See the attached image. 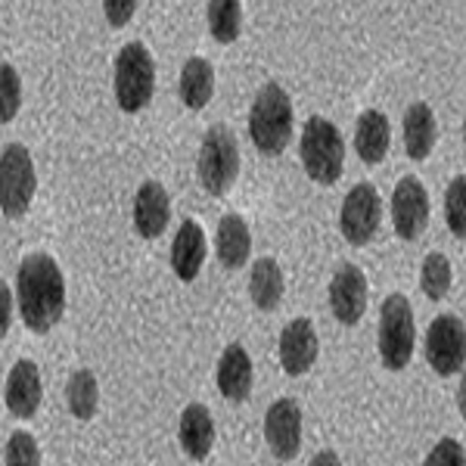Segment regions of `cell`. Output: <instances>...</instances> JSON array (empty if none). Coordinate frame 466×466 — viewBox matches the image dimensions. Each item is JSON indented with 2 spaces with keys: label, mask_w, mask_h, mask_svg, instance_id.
Returning a JSON list of instances; mask_svg holds the SVG:
<instances>
[{
  "label": "cell",
  "mask_w": 466,
  "mask_h": 466,
  "mask_svg": "<svg viewBox=\"0 0 466 466\" xmlns=\"http://www.w3.org/2000/svg\"><path fill=\"white\" fill-rule=\"evenodd\" d=\"M445 218H448V230L454 233V237H466V177L463 175L451 177V184H448Z\"/></svg>",
  "instance_id": "83f0119b"
},
{
  "label": "cell",
  "mask_w": 466,
  "mask_h": 466,
  "mask_svg": "<svg viewBox=\"0 0 466 466\" xmlns=\"http://www.w3.org/2000/svg\"><path fill=\"white\" fill-rule=\"evenodd\" d=\"M320 355V339L318 329L308 318H296L283 327L280 333V364L289 377H302L314 367V360Z\"/></svg>",
  "instance_id": "4fadbf2b"
},
{
  "label": "cell",
  "mask_w": 466,
  "mask_h": 466,
  "mask_svg": "<svg viewBox=\"0 0 466 466\" xmlns=\"http://www.w3.org/2000/svg\"><path fill=\"white\" fill-rule=\"evenodd\" d=\"M417 349V323H413V308L401 292L382 302L380 308V358L386 370H404Z\"/></svg>",
  "instance_id": "277c9868"
},
{
  "label": "cell",
  "mask_w": 466,
  "mask_h": 466,
  "mask_svg": "<svg viewBox=\"0 0 466 466\" xmlns=\"http://www.w3.org/2000/svg\"><path fill=\"white\" fill-rule=\"evenodd\" d=\"M265 441L277 461H292L302 448V408L292 398H277L265 413Z\"/></svg>",
  "instance_id": "30bf717a"
},
{
  "label": "cell",
  "mask_w": 466,
  "mask_h": 466,
  "mask_svg": "<svg viewBox=\"0 0 466 466\" xmlns=\"http://www.w3.org/2000/svg\"><path fill=\"white\" fill-rule=\"evenodd\" d=\"M426 364L439 377H454L463 370L466 360V327L457 314H439L426 329Z\"/></svg>",
  "instance_id": "ba28073f"
},
{
  "label": "cell",
  "mask_w": 466,
  "mask_h": 466,
  "mask_svg": "<svg viewBox=\"0 0 466 466\" xmlns=\"http://www.w3.org/2000/svg\"><path fill=\"white\" fill-rule=\"evenodd\" d=\"M283 292H287V283H283V270L274 258H258L252 265L249 274V296L255 308L261 311H277L283 302Z\"/></svg>",
  "instance_id": "603a6c76"
},
{
  "label": "cell",
  "mask_w": 466,
  "mask_h": 466,
  "mask_svg": "<svg viewBox=\"0 0 466 466\" xmlns=\"http://www.w3.org/2000/svg\"><path fill=\"white\" fill-rule=\"evenodd\" d=\"M177 439L180 448L190 461H206L212 454L215 445V420L212 410L206 404H190L184 413H180V423H177Z\"/></svg>",
  "instance_id": "ac0fdd59"
},
{
  "label": "cell",
  "mask_w": 466,
  "mask_h": 466,
  "mask_svg": "<svg viewBox=\"0 0 466 466\" xmlns=\"http://www.w3.org/2000/svg\"><path fill=\"white\" fill-rule=\"evenodd\" d=\"M401 134H404V149H408V156L413 162L430 159V153L435 147V112L430 103H423V100L410 103L408 112H404Z\"/></svg>",
  "instance_id": "44dd1931"
},
{
  "label": "cell",
  "mask_w": 466,
  "mask_h": 466,
  "mask_svg": "<svg viewBox=\"0 0 466 466\" xmlns=\"http://www.w3.org/2000/svg\"><path fill=\"white\" fill-rule=\"evenodd\" d=\"M392 224L401 239H417L430 224V193L420 177H401L392 193Z\"/></svg>",
  "instance_id": "8fae6325"
},
{
  "label": "cell",
  "mask_w": 466,
  "mask_h": 466,
  "mask_svg": "<svg viewBox=\"0 0 466 466\" xmlns=\"http://www.w3.org/2000/svg\"><path fill=\"white\" fill-rule=\"evenodd\" d=\"M239 175V147L228 125H212L202 137L197 177L202 190L212 197H224Z\"/></svg>",
  "instance_id": "8992f818"
},
{
  "label": "cell",
  "mask_w": 466,
  "mask_h": 466,
  "mask_svg": "<svg viewBox=\"0 0 466 466\" xmlns=\"http://www.w3.org/2000/svg\"><path fill=\"white\" fill-rule=\"evenodd\" d=\"M156 90L153 54L140 41L125 44L116 54V103L122 112H140L149 106Z\"/></svg>",
  "instance_id": "5b68a950"
},
{
  "label": "cell",
  "mask_w": 466,
  "mask_h": 466,
  "mask_svg": "<svg viewBox=\"0 0 466 466\" xmlns=\"http://www.w3.org/2000/svg\"><path fill=\"white\" fill-rule=\"evenodd\" d=\"M296 131V116H292V100L277 81H268L255 94L249 109V137L265 156H280L292 144Z\"/></svg>",
  "instance_id": "7a4b0ae2"
},
{
  "label": "cell",
  "mask_w": 466,
  "mask_h": 466,
  "mask_svg": "<svg viewBox=\"0 0 466 466\" xmlns=\"http://www.w3.org/2000/svg\"><path fill=\"white\" fill-rule=\"evenodd\" d=\"M215 382H218V389H221V395L233 404H239V401L249 398V392H252V358L243 345L233 342L224 349L221 360H218V370H215Z\"/></svg>",
  "instance_id": "e0dca14e"
},
{
  "label": "cell",
  "mask_w": 466,
  "mask_h": 466,
  "mask_svg": "<svg viewBox=\"0 0 466 466\" xmlns=\"http://www.w3.org/2000/svg\"><path fill=\"white\" fill-rule=\"evenodd\" d=\"M10 320H13V292L0 280V339L10 333Z\"/></svg>",
  "instance_id": "1f68e13d"
},
{
  "label": "cell",
  "mask_w": 466,
  "mask_h": 466,
  "mask_svg": "<svg viewBox=\"0 0 466 466\" xmlns=\"http://www.w3.org/2000/svg\"><path fill=\"white\" fill-rule=\"evenodd\" d=\"M382 221V199L373 184H355L349 197L342 199L339 212V230L351 246H367L380 230Z\"/></svg>",
  "instance_id": "9c48e42d"
},
{
  "label": "cell",
  "mask_w": 466,
  "mask_h": 466,
  "mask_svg": "<svg viewBox=\"0 0 466 466\" xmlns=\"http://www.w3.org/2000/svg\"><path fill=\"white\" fill-rule=\"evenodd\" d=\"M16 302L32 333H50L66 311L63 270L47 252H32L16 270Z\"/></svg>",
  "instance_id": "6da1fadb"
},
{
  "label": "cell",
  "mask_w": 466,
  "mask_h": 466,
  "mask_svg": "<svg viewBox=\"0 0 466 466\" xmlns=\"http://www.w3.org/2000/svg\"><path fill=\"white\" fill-rule=\"evenodd\" d=\"M208 32L218 44H233L243 32V4L239 0H212L206 6Z\"/></svg>",
  "instance_id": "d4e9b609"
},
{
  "label": "cell",
  "mask_w": 466,
  "mask_h": 466,
  "mask_svg": "<svg viewBox=\"0 0 466 466\" xmlns=\"http://www.w3.org/2000/svg\"><path fill=\"white\" fill-rule=\"evenodd\" d=\"M311 466H342V461L336 451H320V454H314Z\"/></svg>",
  "instance_id": "d6a6232c"
},
{
  "label": "cell",
  "mask_w": 466,
  "mask_h": 466,
  "mask_svg": "<svg viewBox=\"0 0 466 466\" xmlns=\"http://www.w3.org/2000/svg\"><path fill=\"white\" fill-rule=\"evenodd\" d=\"M451 280H454V274H451L448 255H441V252H430V255H426L423 268H420V287H423V292L432 299V302H439V299L448 296Z\"/></svg>",
  "instance_id": "484cf974"
},
{
  "label": "cell",
  "mask_w": 466,
  "mask_h": 466,
  "mask_svg": "<svg viewBox=\"0 0 466 466\" xmlns=\"http://www.w3.org/2000/svg\"><path fill=\"white\" fill-rule=\"evenodd\" d=\"M171 221V197L159 180H144L134 197V228L144 239L162 237Z\"/></svg>",
  "instance_id": "5bb4252c"
},
{
  "label": "cell",
  "mask_w": 466,
  "mask_h": 466,
  "mask_svg": "<svg viewBox=\"0 0 466 466\" xmlns=\"http://www.w3.org/2000/svg\"><path fill=\"white\" fill-rule=\"evenodd\" d=\"M389 144H392V125L380 109L360 112L355 127V149L364 165H380L386 159Z\"/></svg>",
  "instance_id": "ffe728a7"
},
{
  "label": "cell",
  "mask_w": 466,
  "mask_h": 466,
  "mask_svg": "<svg viewBox=\"0 0 466 466\" xmlns=\"http://www.w3.org/2000/svg\"><path fill=\"white\" fill-rule=\"evenodd\" d=\"M137 13V0H103V16L109 19L112 28H122Z\"/></svg>",
  "instance_id": "4dcf8cb0"
},
{
  "label": "cell",
  "mask_w": 466,
  "mask_h": 466,
  "mask_svg": "<svg viewBox=\"0 0 466 466\" xmlns=\"http://www.w3.org/2000/svg\"><path fill=\"white\" fill-rule=\"evenodd\" d=\"M66 401L69 410L78 420H94L96 408H100V382L90 370H75L69 382H66Z\"/></svg>",
  "instance_id": "cb8c5ba5"
},
{
  "label": "cell",
  "mask_w": 466,
  "mask_h": 466,
  "mask_svg": "<svg viewBox=\"0 0 466 466\" xmlns=\"http://www.w3.org/2000/svg\"><path fill=\"white\" fill-rule=\"evenodd\" d=\"M299 153L308 177L318 184L329 187L342 177L345 168V137L333 122L320 116H311L302 127V140H299Z\"/></svg>",
  "instance_id": "3957f363"
},
{
  "label": "cell",
  "mask_w": 466,
  "mask_h": 466,
  "mask_svg": "<svg viewBox=\"0 0 466 466\" xmlns=\"http://www.w3.org/2000/svg\"><path fill=\"white\" fill-rule=\"evenodd\" d=\"M206 230L197 221H184L175 233V243H171V268H175L177 280L193 283L199 277L202 265H206Z\"/></svg>",
  "instance_id": "2e32d148"
},
{
  "label": "cell",
  "mask_w": 466,
  "mask_h": 466,
  "mask_svg": "<svg viewBox=\"0 0 466 466\" xmlns=\"http://www.w3.org/2000/svg\"><path fill=\"white\" fill-rule=\"evenodd\" d=\"M215 94V69L206 56H190L180 69V100L187 109H206Z\"/></svg>",
  "instance_id": "7402d4cb"
},
{
  "label": "cell",
  "mask_w": 466,
  "mask_h": 466,
  "mask_svg": "<svg viewBox=\"0 0 466 466\" xmlns=\"http://www.w3.org/2000/svg\"><path fill=\"white\" fill-rule=\"evenodd\" d=\"M249 252H252V233H249V224L243 221L237 212L224 215L221 224H218V233H215V255L228 270H237L249 261Z\"/></svg>",
  "instance_id": "d6986e66"
},
{
  "label": "cell",
  "mask_w": 466,
  "mask_h": 466,
  "mask_svg": "<svg viewBox=\"0 0 466 466\" xmlns=\"http://www.w3.org/2000/svg\"><path fill=\"white\" fill-rule=\"evenodd\" d=\"M22 109V78L10 63H0V125H10Z\"/></svg>",
  "instance_id": "4316f807"
},
{
  "label": "cell",
  "mask_w": 466,
  "mask_h": 466,
  "mask_svg": "<svg viewBox=\"0 0 466 466\" xmlns=\"http://www.w3.org/2000/svg\"><path fill=\"white\" fill-rule=\"evenodd\" d=\"M329 308L345 327L360 323L367 311V277L358 265H345L329 280Z\"/></svg>",
  "instance_id": "7c38bea8"
},
{
  "label": "cell",
  "mask_w": 466,
  "mask_h": 466,
  "mask_svg": "<svg viewBox=\"0 0 466 466\" xmlns=\"http://www.w3.org/2000/svg\"><path fill=\"white\" fill-rule=\"evenodd\" d=\"M423 466H466L463 445L457 439H441L430 454H426Z\"/></svg>",
  "instance_id": "f546056e"
},
{
  "label": "cell",
  "mask_w": 466,
  "mask_h": 466,
  "mask_svg": "<svg viewBox=\"0 0 466 466\" xmlns=\"http://www.w3.org/2000/svg\"><path fill=\"white\" fill-rule=\"evenodd\" d=\"M6 466H41V448L32 432H13L4 451Z\"/></svg>",
  "instance_id": "f1b7e54d"
},
{
  "label": "cell",
  "mask_w": 466,
  "mask_h": 466,
  "mask_svg": "<svg viewBox=\"0 0 466 466\" xmlns=\"http://www.w3.org/2000/svg\"><path fill=\"white\" fill-rule=\"evenodd\" d=\"M37 190L35 162L22 144H10L0 153V212L6 218H22L28 212Z\"/></svg>",
  "instance_id": "52a82bcc"
},
{
  "label": "cell",
  "mask_w": 466,
  "mask_h": 466,
  "mask_svg": "<svg viewBox=\"0 0 466 466\" xmlns=\"http://www.w3.org/2000/svg\"><path fill=\"white\" fill-rule=\"evenodd\" d=\"M44 386H41V370H37L35 360H19L13 364L10 377H6V408L13 417L28 420L35 417L41 408Z\"/></svg>",
  "instance_id": "9a60e30c"
}]
</instances>
